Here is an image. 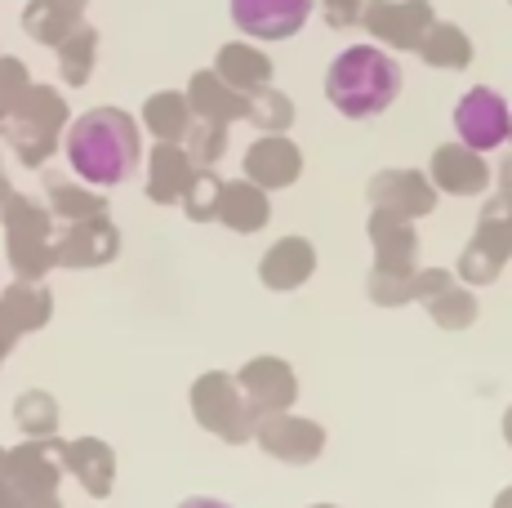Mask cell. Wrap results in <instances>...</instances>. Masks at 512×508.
I'll return each mask as SVG.
<instances>
[{
    "label": "cell",
    "instance_id": "25",
    "mask_svg": "<svg viewBox=\"0 0 512 508\" xmlns=\"http://www.w3.org/2000/svg\"><path fill=\"white\" fill-rule=\"evenodd\" d=\"M219 188L223 183L214 179V174H192V183H187V192H183V205L196 223L214 219V210H219Z\"/></svg>",
    "mask_w": 512,
    "mask_h": 508
},
{
    "label": "cell",
    "instance_id": "10",
    "mask_svg": "<svg viewBox=\"0 0 512 508\" xmlns=\"http://www.w3.org/2000/svg\"><path fill=\"white\" fill-rule=\"evenodd\" d=\"M370 241H374V268H379V272H401V277H410V272H415L419 241H415V228H410L406 214L374 210Z\"/></svg>",
    "mask_w": 512,
    "mask_h": 508
},
{
    "label": "cell",
    "instance_id": "30",
    "mask_svg": "<svg viewBox=\"0 0 512 508\" xmlns=\"http://www.w3.org/2000/svg\"><path fill=\"white\" fill-rule=\"evenodd\" d=\"M179 508H232V504H223V500H210V495H192V500H183Z\"/></svg>",
    "mask_w": 512,
    "mask_h": 508
},
{
    "label": "cell",
    "instance_id": "23",
    "mask_svg": "<svg viewBox=\"0 0 512 508\" xmlns=\"http://www.w3.org/2000/svg\"><path fill=\"white\" fill-rule=\"evenodd\" d=\"M49 197H54V210L63 214V219H76V223L98 219V214L107 210L98 197H90V192H81V188H67V183H49Z\"/></svg>",
    "mask_w": 512,
    "mask_h": 508
},
{
    "label": "cell",
    "instance_id": "1",
    "mask_svg": "<svg viewBox=\"0 0 512 508\" xmlns=\"http://www.w3.org/2000/svg\"><path fill=\"white\" fill-rule=\"evenodd\" d=\"M139 125L116 107H94L67 130V161L94 188H116L139 170Z\"/></svg>",
    "mask_w": 512,
    "mask_h": 508
},
{
    "label": "cell",
    "instance_id": "19",
    "mask_svg": "<svg viewBox=\"0 0 512 508\" xmlns=\"http://www.w3.org/2000/svg\"><path fill=\"white\" fill-rule=\"evenodd\" d=\"M187 183H192V161L170 148V143H161V148L152 152V183H147V192H152V201H183Z\"/></svg>",
    "mask_w": 512,
    "mask_h": 508
},
{
    "label": "cell",
    "instance_id": "27",
    "mask_svg": "<svg viewBox=\"0 0 512 508\" xmlns=\"http://www.w3.org/2000/svg\"><path fill=\"white\" fill-rule=\"evenodd\" d=\"M446 286H455V272L446 268H423L410 277V299H419V304H428V299H437Z\"/></svg>",
    "mask_w": 512,
    "mask_h": 508
},
{
    "label": "cell",
    "instance_id": "9",
    "mask_svg": "<svg viewBox=\"0 0 512 508\" xmlns=\"http://www.w3.org/2000/svg\"><path fill=\"white\" fill-rule=\"evenodd\" d=\"M312 14V0H232V23L254 41H290Z\"/></svg>",
    "mask_w": 512,
    "mask_h": 508
},
{
    "label": "cell",
    "instance_id": "13",
    "mask_svg": "<svg viewBox=\"0 0 512 508\" xmlns=\"http://www.w3.org/2000/svg\"><path fill=\"white\" fill-rule=\"evenodd\" d=\"M58 455L72 468V477H81V486L90 495H112V477H116V455L107 442L98 437H76V442H58Z\"/></svg>",
    "mask_w": 512,
    "mask_h": 508
},
{
    "label": "cell",
    "instance_id": "4",
    "mask_svg": "<svg viewBox=\"0 0 512 508\" xmlns=\"http://www.w3.org/2000/svg\"><path fill=\"white\" fill-rule=\"evenodd\" d=\"M508 254H512V219H508L504 201H490L486 214H481L477 237H472V246L464 250V259H459V277H464L468 286H490V281L504 272Z\"/></svg>",
    "mask_w": 512,
    "mask_h": 508
},
{
    "label": "cell",
    "instance_id": "15",
    "mask_svg": "<svg viewBox=\"0 0 512 508\" xmlns=\"http://www.w3.org/2000/svg\"><path fill=\"white\" fill-rule=\"evenodd\" d=\"M245 174L254 188H290L299 179V152L285 139H259L245 156Z\"/></svg>",
    "mask_w": 512,
    "mask_h": 508
},
{
    "label": "cell",
    "instance_id": "26",
    "mask_svg": "<svg viewBox=\"0 0 512 508\" xmlns=\"http://www.w3.org/2000/svg\"><path fill=\"white\" fill-rule=\"evenodd\" d=\"M90 50H94V36L90 32L63 41V63H67V81H72V85H81L85 76H90Z\"/></svg>",
    "mask_w": 512,
    "mask_h": 508
},
{
    "label": "cell",
    "instance_id": "21",
    "mask_svg": "<svg viewBox=\"0 0 512 508\" xmlns=\"http://www.w3.org/2000/svg\"><path fill=\"white\" fill-rule=\"evenodd\" d=\"M14 419H18V428H23L27 437H54V428H58V406H54V397L41 393V388H32V393H23L14 402Z\"/></svg>",
    "mask_w": 512,
    "mask_h": 508
},
{
    "label": "cell",
    "instance_id": "8",
    "mask_svg": "<svg viewBox=\"0 0 512 508\" xmlns=\"http://www.w3.org/2000/svg\"><path fill=\"white\" fill-rule=\"evenodd\" d=\"M236 384H241L245 402L263 415H281V410L294 406V397H299V379H294V370L285 366L281 357H254L241 366V375H236Z\"/></svg>",
    "mask_w": 512,
    "mask_h": 508
},
{
    "label": "cell",
    "instance_id": "35",
    "mask_svg": "<svg viewBox=\"0 0 512 508\" xmlns=\"http://www.w3.org/2000/svg\"><path fill=\"white\" fill-rule=\"evenodd\" d=\"M508 139H512V134H508Z\"/></svg>",
    "mask_w": 512,
    "mask_h": 508
},
{
    "label": "cell",
    "instance_id": "32",
    "mask_svg": "<svg viewBox=\"0 0 512 508\" xmlns=\"http://www.w3.org/2000/svg\"><path fill=\"white\" fill-rule=\"evenodd\" d=\"M9 344H14V335H5V330H0V361H5V353H9Z\"/></svg>",
    "mask_w": 512,
    "mask_h": 508
},
{
    "label": "cell",
    "instance_id": "2",
    "mask_svg": "<svg viewBox=\"0 0 512 508\" xmlns=\"http://www.w3.org/2000/svg\"><path fill=\"white\" fill-rule=\"evenodd\" d=\"M326 94L348 121H370L388 112L401 94V67L379 45H348L326 72Z\"/></svg>",
    "mask_w": 512,
    "mask_h": 508
},
{
    "label": "cell",
    "instance_id": "5",
    "mask_svg": "<svg viewBox=\"0 0 512 508\" xmlns=\"http://www.w3.org/2000/svg\"><path fill=\"white\" fill-rule=\"evenodd\" d=\"M455 130L468 152H495L512 134V112L495 90L477 85V90H468L455 107Z\"/></svg>",
    "mask_w": 512,
    "mask_h": 508
},
{
    "label": "cell",
    "instance_id": "28",
    "mask_svg": "<svg viewBox=\"0 0 512 508\" xmlns=\"http://www.w3.org/2000/svg\"><path fill=\"white\" fill-rule=\"evenodd\" d=\"M192 152H196V161H201V165L219 161V152H223V130H219V125H201V130H196Z\"/></svg>",
    "mask_w": 512,
    "mask_h": 508
},
{
    "label": "cell",
    "instance_id": "33",
    "mask_svg": "<svg viewBox=\"0 0 512 508\" xmlns=\"http://www.w3.org/2000/svg\"><path fill=\"white\" fill-rule=\"evenodd\" d=\"M504 442L512 446V406H508V415H504Z\"/></svg>",
    "mask_w": 512,
    "mask_h": 508
},
{
    "label": "cell",
    "instance_id": "17",
    "mask_svg": "<svg viewBox=\"0 0 512 508\" xmlns=\"http://www.w3.org/2000/svg\"><path fill=\"white\" fill-rule=\"evenodd\" d=\"M49 321V295L32 281H18L14 290H5L0 299V330L5 335H27V330H41Z\"/></svg>",
    "mask_w": 512,
    "mask_h": 508
},
{
    "label": "cell",
    "instance_id": "31",
    "mask_svg": "<svg viewBox=\"0 0 512 508\" xmlns=\"http://www.w3.org/2000/svg\"><path fill=\"white\" fill-rule=\"evenodd\" d=\"M495 508H512V486H508V491H499V500H495Z\"/></svg>",
    "mask_w": 512,
    "mask_h": 508
},
{
    "label": "cell",
    "instance_id": "20",
    "mask_svg": "<svg viewBox=\"0 0 512 508\" xmlns=\"http://www.w3.org/2000/svg\"><path fill=\"white\" fill-rule=\"evenodd\" d=\"M428 312L441 330L459 335V330H468L472 321H477V299H472V290H464V286H446L437 299H428Z\"/></svg>",
    "mask_w": 512,
    "mask_h": 508
},
{
    "label": "cell",
    "instance_id": "3",
    "mask_svg": "<svg viewBox=\"0 0 512 508\" xmlns=\"http://www.w3.org/2000/svg\"><path fill=\"white\" fill-rule=\"evenodd\" d=\"M192 415L201 428L219 433L232 446L254 442V428H259V410L245 402L241 384L232 375H219V370H210L192 384Z\"/></svg>",
    "mask_w": 512,
    "mask_h": 508
},
{
    "label": "cell",
    "instance_id": "16",
    "mask_svg": "<svg viewBox=\"0 0 512 508\" xmlns=\"http://www.w3.org/2000/svg\"><path fill=\"white\" fill-rule=\"evenodd\" d=\"M432 179H437L441 192H455V197H472V192L486 188V165H481L477 152H468L464 143L459 148H441L437 161H432Z\"/></svg>",
    "mask_w": 512,
    "mask_h": 508
},
{
    "label": "cell",
    "instance_id": "18",
    "mask_svg": "<svg viewBox=\"0 0 512 508\" xmlns=\"http://www.w3.org/2000/svg\"><path fill=\"white\" fill-rule=\"evenodd\" d=\"M214 219H223L236 232H259L268 223V201H263V192L254 183H223Z\"/></svg>",
    "mask_w": 512,
    "mask_h": 508
},
{
    "label": "cell",
    "instance_id": "11",
    "mask_svg": "<svg viewBox=\"0 0 512 508\" xmlns=\"http://www.w3.org/2000/svg\"><path fill=\"white\" fill-rule=\"evenodd\" d=\"M312 272H317V250L303 237H281L259 263V277L268 290H299Z\"/></svg>",
    "mask_w": 512,
    "mask_h": 508
},
{
    "label": "cell",
    "instance_id": "7",
    "mask_svg": "<svg viewBox=\"0 0 512 508\" xmlns=\"http://www.w3.org/2000/svg\"><path fill=\"white\" fill-rule=\"evenodd\" d=\"M254 442H259L272 459H281V464H312V459H321V451H326V428H321L317 419H303V415L281 410V415L259 419Z\"/></svg>",
    "mask_w": 512,
    "mask_h": 508
},
{
    "label": "cell",
    "instance_id": "29",
    "mask_svg": "<svg viewBox=\"0 0 512 508\" xmlns=\"http://www.w3.org/2000/svg\"><path fill=\"white\" fill-rule=\"evenodd\" d=\"M5 508H63L58 495H23V491H9V504Z\"/></svg>",
    "mask_w": 512,
    "mask_h": 508
},
{
    "label": "cell",
    "instance_id": "6",
    "mask_svg": "<svg viewBox=\"0 0 512 508\" xmlns=\"http://www.w3.org/2000/svg\"><path fill=\"white\" fill-rule=\"evenodd\" d=\"M5 223H9V259H14L18 277L36 281L45 268H54V241H49L45 210H36L27 201H9Z\"/></svg>",
    "mask_w": 512,
    "mask_h": 508
},
{
    "label": "cell",
    "instance_id": "24",
    "mask_svg": "<svg viewBox=\"0 0 512 508\" xmlns=\"http://www.w3.org/2000/svg\"><path fill=\"white\" fill-rule=\"evenodd\" d=\"M415 277V272H410ZM410 277H401V272H379L374 268L370 272V281H366V290H370V299L379 308H401V304H415L410 299Z\"/></svg>",
    "mask_w": 512,
    "mask_h": 508
},
{
    "label": "cell",
    "instance_id": "22",
    "mask_svg": "<svg viewBox=\"0 0 512 508\" xmlns=\"http://www.w3.org/2000/svg\"><path fill=\"white\" fill-rule=\"evenodd\" d=\"M147 125H152V134L161 143H174L187 134V103L179 94H156L152 103H147Z\"/></svg>",
    "mask_w": 512,
    "mask_h": 508
},
{
    "label": "cell",
    "instance_id": "14",
    "mask_svg": "<svg viewBox=\"0 0 512 508\" xmlns=\"http://www.w3.org/2000/svg\"><path fill=\"white\" fill-rule=\"evenodd\" d=\"M370 197H374V210H392V214H406V219L428 214L432 205H437V192L410 170L379 174V179L370 183Z\"/></svg>",
    "mask_w": 512,
    "mask_h": 508
},
{
    "label": "cell",
    "instance_id": "12",
    "mask_svg": "<svg viewBox=\"0 0 512 508\" xmlns=\"http://www.w3.org/2000/svg\"><path fill=\"white\" fill-rule=\"evenodd\" d=\"M116 254V232L112 223L98 214V219H85L76 228H67L54 246V263H67V268H94V263H107Z\"/></svg>",
    "mask_w": 512,
    "mask_h": 508
},
{
    "label": "cell",
    "instance_id": "34",
    "mask_svg": "<svg viewBox=\"0 0 512 508\" xmlns=\"http://www.w3.org/2000/svg\"><path fill=\"white\" fill-rule=\"evenodd\" d=\"M312 508H339V504H312Z\"/></svg>",
    "mask_w": 512,
    "mask_h": 508
}]
</instances>
